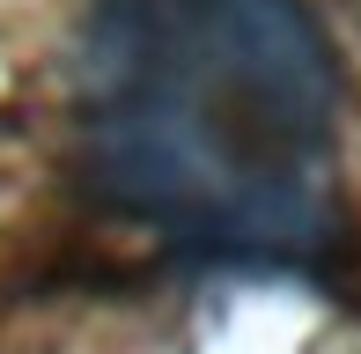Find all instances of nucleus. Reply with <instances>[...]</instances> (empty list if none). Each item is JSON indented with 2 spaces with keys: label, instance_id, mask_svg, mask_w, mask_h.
Returning a JSON list of instances; mask_svg holds the SVG:
<instances>
[{
  "label": "nucleus",
  "instance_id": "1",
  "mask_svg": "<svg viewBox=\"0 0 361 354\" xmlns=\"http://www.w3.org/2000/svg\"><path fill=\"white\" fill-rule=\"evenodd\" d=\"M89 177L214 251H302L339 192V74L295 0H96Z\"/></svg>",
  "mask_w": 361,
  "mask_h": 354
}]
</instances>
